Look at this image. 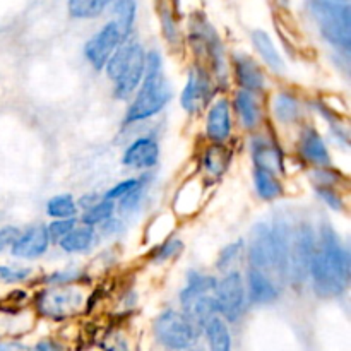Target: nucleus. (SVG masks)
Segmentation results:
<instances>
[{"mask_svg":"<svg viewBox=\"0 0 351 351\" xmlns=\"http://www.w3.org/2000/svg\"><path fill=\"white\" fill-rule=\"evenodd\" d=\"M146 47L137 38H129L120 45L103 67L112 84V96L117 101H129L137 91L146 71Z\"/></svg>","mask_w":351,"mask_h":351,"instance_id":"20e7f679","label":"nucleus"},{"mask_svg":"<svg viewBox=\"0 0 351 351\" xmlns=\"http://www.w3.org/2000/svg\"><path fill=\"white\" fill-rule=\"evenodd\" d=\"M153 173L151 171H144L141 175V180L132 191L127 195H123L120 201H117V215L122 216L123 219L132 218L137 213H141V209L144 208V202L147 199V192H149L151 184H153Z\"/></svg>","mask_w":351,"mask_h":351,"instance_id":"393cba45","label":"nucleus"},{"mask_svg":"<svg viewBox=\"0 0 351 351\" xmlns=\"http://www.w3.org/2000/svg\"><path fill=\"white\" fill-rule=\"evenodd\" d=\"M218 315L226 322H237L243 315L247 307V291L242 271H230L218 274V283L215 288Z\"/></svg>","mask_w":351,"mask_h":351,"instance_id":"9d476101","label":"nucleus"},{"mask_svg":"<svg viewBox=\"0 0 351 351\" xmlns=\"http://www.w3.org/2000/svg\"><path fill=\"white\" fill-rule=\"evenodd\" d=\"M232 112L233 119L245 132H254L257 129H263L266 123V106H264V95L239 89L233 93L232 98Z\"/></svg>","mask_w":351,"mask_h":351,"instance_id":"2eb2a0df","label":"nucleus"},{"mask_svg":"<svg viewBox=\"0 0 351 351\" xmlns=\"http://www.w3.org/2000/svg\"><path fill=\"white\" fill-rule=\"evenodd\" d=\"M110 19L115 21L120 26L125 38L134 36L137 16H139V2L137 0H115L108 9Z\"/></svg>","mask_w":351,"mask_h":351,"instance_id":"bb28decb","label":"nucleus"},{"mask_svg":"<svg viewBox=\"0 0 351 351\" xmlns=\"http://www.w3.org/2000/svg\"><path fill=\"white\" fill-rule=\"evenodd\" d=\"M243 261H245V240H233V242L226 243L219 250L218 257L215 261L216 274H225L230 273V271H237Z\"/></svg>","mask_w":351,"mask_h":351,"instance_id":"cd10ccee","label":"nucleus"},{"mask_svg":"<svg viewBox=\"0 0 351 351\" xmlns=\"http://www.w3.org/2000/svg\"><path fill=\"white\" fill-rule=\"evenodd\" d=\"M317 243L312 256L308 281L319 298H338L348 290L351 280V257L332 225H319Z\"/></svg>","mask_w":351,"mask_h":351,"instance_id":"f257e3e1","label":"nucleus"},{"mask_svg":"<svg viewBox=\"0 0 351 351\" xmlns=\"http://www.w3.org/2000/svg\"><path fill=\"white\" fill-rule=\"evenodd\" d=\"M0 351H29L26 345L21 341H14V339H7V341H0Z\"/></svg>","mask_w":351,"mask_h":351,"instance_id":"a18cd8bd","label":"nucleus"},{"mask_svg":"<svg viewBox=\"0 0 351 351\" xmlns=\"http://www.w3.org/2000/svg\"><path fill=\"white\" fill-rule=\"evenodd\" d=\"M108 351H129V348H127V343L123 341V339H120V341L117 339V341L110 346Z\"/></svg>","mask_w":351,"mask_h":351,"instance_id":"49530a36","label":"nucleus"},{"mask_svg":"<svg viewBox=\"0 0 351 351\" xmlns=\"http://www.w3.org/2000/svg\"><path fill=\"white\" fill-rule=\"evenodd\" d=\"M250 41H252L254 50L259 55L264 67L269 72H273V74H283L285 58L281 55V51L278 50L273 38L269 36V33L264 29H254L252 34H250Z\"/></svg>","mask_w":351,"mask_h":351,"instance_id":"5701e85b","label":"nucleus"},{"mask_svg":"<svg viewBox=\"0 0 351 351\" xmlns=\"http://www.w3.org/2000/svg\"><path fill=\"white\" fill-rule=\"evenodd\" d=\"M139 180H141V175H139V177L125 178V180L119 182V184H115V185H112L110 189H106V191L103 192V197L110 199V201H113V202L120 201L123 195L129 194V192L132 191V189L136 187L137 184H139Z\"/></svg>","mask_w":351,"mask_h":351,"instance_id":"ea45409f","label":"nucleus"},{"mask_svg":"<svg viewBox=\"0 0 351 351\" xmlns=\"http://www.w3.org/2000/svg\"><path fill=\"white\" fill-rule=\"evenodd\" d=\"M113 215H117L115 202L110 201V199L101 197L98 202H95L93 206L82 209V211L79 213L77 219H79V223H82V225L95 226V228H98L101 223H105L106 219L112 218Z\"/></svg>","mask_w":351,"mask_h":351,"instance_id":"473e14b6","label":"nucleus"},{"mask_svg":"<svg viewBox=\"0 0 351 351\" xmlns=\"http://www.w3.org/2000/svg\"><path fill=\"white\" fill-rule=\"evenodd\" d=\"M161 147L156 136L143 134L130 141L122 153V165L132 171H151L160 165Z\"/></svg>","mask_w":351,"mask_h":351,"instance_id":"dca6fc26","label":"nucleus"},{"mask_svg":"<svg viewBox=\"0 0 351 351\" xmlns=\"http://www.w3.org/2000/svg\"><path fill=\"white\" fill-rule=\"evenodd\" d=\"M235 119L232 101L225 93H218L204 110V136L208 143L228 144L233 136Z\"/></svg>","mask_w":351,"mask_h":351,"instance_id":"ddd939ff","label":"nucleus"},{"mask_svg":"<svg viewBox=\"0 0 351 351\" xmlns=\"http://www.w3.org/2000/svg\"><path fill=\"white\" fill-rule=\"evenodd\" d=\"M202 332L206 335L211 351H232V335H230L228 324L223 317L215 315L209 319L202 328Z\"/></svg>","mask_w":351,"mask_h":351,"instance_id":"c85d7f7f","label":"nucleus"},{"mask_svg":"<svg viewBox=\"0 0 351 351\" xmlns=\"http://www.w3.org/2000/svg\"><path fill=\"white\" fill-rule=\"evenodd\" d=\"M19 232L21 230L14 225H5L0 228V254L10 249V245H12L14 240L17 239Z\"/></svg>","mask_w":351,"mask_h":351,"instance_id":"79ce46f5","label":"nucleus"},{"mask_svg":"<svg viewBox=\"0 0 351 351\" xmlns=\"http://www.w3.org/2000/svg\"><path fill=\"white\" fill-rule=\"evenodd\" d=\"M79 223L77 218H65V219H50V223H47V232L50 237L51 245H57L72 228Z\"/></svg>","mask_w":351,"mask_h":351,"instance_id":"4c0bfd02","label":"nucleus"},{"mask_svg":"<svg viewBox=\"0 0 351 351\" xmlns=\"http://www.w3.org/2000/svg\"><path fill=\"white\" fill-rule=\"evenodd\" d=\"M98 242L99 237L95 226L77 223V225H75L74 228L57 243V247L64 254H69V256H82V254L91 252Z\"/></svg>","mask_w":351,"mask_h":351,"instance_id":"4be33fe9","label":"nucleus"},{"mask_svg":"<svg viewBox=\"0 0 351 351\" xmlns=\"http://www.w3.org/2000/svg\"><path fill=\"white\" fill-rule=\"evenodd\" d=\"M271 113L274 122L283 127H295L302 122L304 117V101L300 95L290 88L276 91L271 98Z\"/></svg>","mask_w":351,"mask_h":351,"instance_id":"aec40b11","label":"nucleus"},{"mask_svg":"<svg viewBox=\"0 0 351 351\" xmlns=\"http://www.w3.org/2000/svg\"><path fill=\"white\" fill-rule=\"evenodd\" d=\"M129 38L122 33L119 24L113 19H108L88 41L84 43V58L95 71L103 72V67L112 57L113 51L120 47Z\"/></svg>","mask_w":351,"mask_h":351,"instance_id":"f8f14e48","label":"nucleus"},{"mask_svg":"<svg viewBox=\"0 0 351 351\" xmlns=\"http://www.w3.org/2000/svg\"><path fill=\"white\" fill-rule=\"evenodd\" d=\"M29 351H64L58 343L51 341V339H43V341L36 343Z\"/></svg>","mask_w":351,"mask_h":351,"instance_id":"c03bdc74","label":"nucleus"},{"mask_svg":"<svg viewBox=\"0 0 351 351\" xmlns=\"http://www.w3.org/2000/svg\"><path fill=\"white\" fill-rule=\"evenodd\" d=\"M50 247L51 242L47 232V225L34 223V225L21 230L17 239L10 245L9 252L17 261H36L47 256Z\"/></svg>","mask_w":351,"mask_h":351,"instance_id":"f3484780","label":"nucleus"},{"mask_svg":"<svg viewBox=\"0 0 351 351\" xmlns=\"http://www.w3.org/2000/svg\"><path fill=\"white\" fill-rule=\"evenodd\" d=\"M45 215L50 219H65V218H77L79 208L77 201L72 194H55L45 202Z\"/></svg>","mask_w":351,"mask_h":351,"instance_id":"7c9ffc66","label":"nucleus"},{"mask_svg":"<svg viewBox=\"0 0 351 351\" xmlns=\"http://www.w3.org/2000/svg\"><path fill=\"white\" fill-rule=\"evenodd\" d=\"M218 93L219 88L209 69L201 62H194L189 67L185 84L180 91L182 110L187 115H199L208 108V105Z\"/></svg>","mask_w":351,"mask_h":351,"instance_id":"6e6552de","label":"nucleus"},{"mask_svg":"<svg viewBox=\"0 0 351 351\" xmlns=\"http://www.w3.org/2000/svg\"><path fill=\"white\" fill-rule=\"evenodd\" d=\"M243 281H245V291L247 300L254 305H269L280 298L281 287L269 273L266 271L256 269V267L247 266L245 274H243Z\"/></svg>","mask_w":351,"mask_h":351,"instance_id":"6ab92c4d","label":"nucleus"},{"mask_svg":"<svg viewBox=\"0 0 351 351\" xmlns=\"http://www.w3.org/2000/svg\"><path fill=\"white\" fill-rule=\"evenodd\" d=\"M216 283H218V274L204 273L199 269H189L185 274V285L178 293V302L180 307L189 304L194 298L201 297L206 293H215Z\"/></svg>","mask_w":351,"mask_h":351,"instance_id":"b1692460","label":"nucleus"},{"mask_svg":"<svg viewBox=\"0 0 351 351\" xmlns=\"http://www.w3.org/2000/svg\"><path fill=\"white\" fill-rule=\"evenodd\" d=\"M230 75L239 89L266 95L269 88L264 67L254 55L247 51H233L230 55Z\"/></svg>","mask_w":351,"mask_h":351,"instance_id":"4468645a","label":"nucleus"},{"mask_svg":"<svg viewBox=\"0 0 351 351\" xmlns=\"http://www.w3.org/2000/svg\"><path fill=\"white\" fill-rule=\"evenodd\" d=\"M99 239H112V237H119L120 233L125 232V219L119 215H113L112 218L106 219L105 223L96 228Z\"/></svg>","mask_w":351,"mask_h":351,"instance_id":"a19ab883","label":"nucleus"},{"mask_svg":"<svg viewBox=\"0 0 351 351\" xmlns=\"http://www.w3.org/2000/svg\"><path fill=\"white\" fill-rule=\"evenodd\" d=\"M317 232L308 221H300L293 226L290 245V267H288V283L304 287L308 281L312 256H314Z\"/></svg>","mask_w":351,"mask_h":351,"instance_id":"1a4fd4ad","label":"nucleus"},{"mask_svg":"<svg viewBox=\"0 0 351 351\" xmlns=\"http://www.w3.org/2000/svg\"><path fill=\"white\" fill-rule=\"evenodd\" d=\"M187 43L197 57L195 62H201L209 69L219 91H223L230 79V55L216 27L201 12L189 17Z\"/></svg>","mask_w":351,"mask_h":351,"instance_id":"7ed1b4c3","label":"nucleus"},{"mask_svg":"<svg viewBox=\"0 0 351 351\" xmlns=\"http://www.w3.org/2000/svg\"><path fill=\"white\" fill-rule=\"evenodd\" d=\"M173 93V86L165 74L163 55L158 50H147L143 82L127 101L123 125H137L158 117L170 105Z\"/></svg>","mask_w":351,"mask_h":351,"instance_id":"f03ea898","label":"nucleus"},{"mask_svg":"<svg viewBox=\"0 0 351 351\" xmlns=\"http://www.w3.org/2000/svg\"><path fill=\"white\" fill-rule=\"evenodd\" d=\"M154 338L170 351H178L195 346L202 329L184 311L168 308L153 322Z\"/></svg>","mask_w":351,"mask_h":351,"instance_id":"0eeeda50","label":"nucleus"},{"mask_svg":"<svg viewBox=\"0 0 351 351\" xmlns=\"http://www.w3.org/2000/svg\"><path fill=\"white\" fill-rule=\"evenodd\" d=\"M158 16H160L161 29H163L165 38H167L170 43H177L180 40V34H178V26L177 21H175V14L171 10L170 3L167 2H158Z\"/></svg>","mask_w":351,"mask_h":351,"instance_id":"f704fd0d","label":"nucleus"},{"mask_svg":"<svg viewBox=\"0 0 351 351\" xmlns=\"http://www.w3.org/2000/svg\"><path fill=\"white\" fill-rule=\"evenodd\" d=\"M307 12L322 41L338 53L350 57L351 5L350 0H307Z\"/></svg>","mask_w":351,"mask_h":351,"instance_id":"39448f33","label":"nucleus"},{"mask_svg":"<svg viewBox=\"0 0 351 351\" xmlns=\"http://www.w3.org/2000/svg\"><path fill=\"white\" fill-rule=\"evenodd\" d=\"M178 351H202L199 348H194V346H191V348H185V350H178Z\"/></svg>","mask_w":351,"mask_h":351,"instance_id":"de8ad7c7","label":"nucleus"},{"mask_svg":"<svg viewBox=\"0 0 351 351\" xmlns=\"http://www.w3.org/2000/svg\"><path fill=\"white\" fill-rule=\"evenodd\" d=\"M31 274H33V271H31L29 267H14L0 264V281H2V283H24L26 280H29Z\"/></svg>","mask_w":351,"mask_h":351,"instance_id":"58836bf2","label":"nucleus"},{"mask_svg":"<svg viewBox=\"0 0 351 351\" xmlns=\"http://www.w3.org/2000/svg\"><path fill=\"white\" fill-rule=\"evenodd\" d=\"M250 160L254 168H263V170L273 171V173L283 177L287 173V156L274 136L263 129H257L249 134L247 139Z\"/></svg>","mask_w":351,"mask_h":351,"instance_id":"9b49d317","label":"nucleus"},{"mask_svg":"<svg viewBox=\"0 0 351 351\" xmlns=\"http://www.w3.org/2000/svg\"><path fill=\"white\" fill-rule=\"evenodd\" d=\"M86 295L77 285L45 287L34 295V308L51 321H65L74 317L84 308Z\"/></svg>","mask_w":351,"mask_h":351,"instance_id":"423d86ee","label":"nucleus"},{"mask_svg":"<svg viewBox=\"0 0 351 351\" xmlns=\"http://www.w3.org/2000/svg\"><path fill=\"white\" fill-rule=\"evenodd\" d=\"M115 0H67V12L72 19L91 21L108 12Z\"/></svg>","mask_w":351,"mask_h":351,"instance_id":"c756f323","label":"nucleus"},{"mask_svg":"<svg viewBox=\"0 0 351 351\" xmlns=\"http://www.w3.org/2000/svg\"><path fill=\"white\" fill-rule=\"evenodd\" d=\"M84 280V271L77 267H65L48 273L41 278V285L45 287H58V285H77Z\"/></svg>","mask_w":351,"mask_h":351,"instance_id":"72a5a7b5","label":"nucleus"},{"mask_svg":"<svg viewBox=\"0 0 351 351\" xmlns=\"http://www.w3.org/2000/svg\"><path fill=\"white\" fill-rule=\"evenodd\" d=\"M185 245L184 242H182L178 237H167V239H163L161 242L154 243L153 249L149 250V254H147V259H149V263L153 264H165V263H170V261H175L178 259V257L182 256V252H184Z\"/></svg>","mask_w":351,"mask_h":351,"instance_id":"2f4dec72","label":"nucleus"},{"mask_svg":"<svg viewBox=\"0 0 351 351\" xmlns=\"http://www.w3.org/2000/svg\"><path fill=\"white\" fill-rule=\"evenodd\" d=\"M252 185L257 197L264 202L278 201L285 195V184L280 175L263 170V168L252 170Z\"/></svg>","mask_w":351,"mask_h":351,"instance_id":"a878e982","label":"nucleus"},{"mask_svg":"<svg viewBox=\"0 0 351 351\" xmlns=\"http://www.w3.org/2000/svg\"><path fill=\"white\" fill-rule=\"evenodd\" d=\"M314 194L331 211L343 213L346 209V202L339 192V187H314Z\"/></svg>","mask_w":351,"mask_h":351,"instance_id":"e433bc0d","label":"nucleus"},{"mask_svg":"<svg viewBox=\"0 0 351 351\" xmlns=\"http://www.w3.org/2000/svg\"><path fill=\"white\" fill-rule=\"evenodd\" d=\"M101 197H103V194H98V192H86V194H82L81 197L75 199V201H77L79 213H81L82 209H86V208H89V206H93V204H95V202H98Z\"/></svg>","mask_w":351,"mask_h":351,"instance_id":"37998d69","label":"nucleus"},{"mask_svg":"<svg viewBox=\"0 0 351 351\" xmlns=\"http://www.w3.org/2000/svg\"><path fill=\"white\" fill-rule=\"evenodd\" d=\"M297 153L300 161L311 167H331L332 154L324 136L312 123H302L297 136Z\"/></svg>","mask_w":351,"mask_h":351,"instance_id":"a211bd4d","label":"nucleus"},{"mask_svg":"<svg viewBox=\"0 0 351 351\" xmlns=\"http://www.w3.org/2000/svg\"><path fill=\"white\" fill-rule=\"evenodd\" d=\"M232 160L233 153L228 144L209 143L202 149L201 158H199V165H201V170L206 177L213 178V180H218V178L225 177L226 171L230 170Z\"/></svg>","mask_w":351,"mask_h":351,"instance_id":"412c9836","label":"nucleus"},{"mask_svg":"<svg viewBox=\"0 0 351 351\" xmlns=\"http://www.w3.org/2000/svg\"><path fill=\"white\" fill-rule=\"evenodd\" d=\"M311 173H308V180H311L312 187H339V171H336L331 167H311Z\"/></svg>","mask_w":351,"mask_h":351,"instance_id":"c9c22d12","label":"nucleus"}]
</instances>
